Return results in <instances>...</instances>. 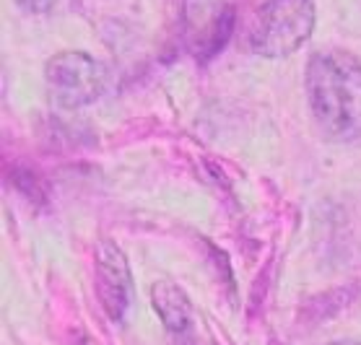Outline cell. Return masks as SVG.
<instances>
[{
  "label": "cell",
  "mask_w": 361,
  "mask_h": 345,
  "mask_svg": "<svg viewBox=\"0 0 361 345\" xmlns=\"http://www.w3.org/2000/svg\"><path fill=\"white\" fill-rule=\"evenodd\" d=\"M97 294L99 301L109 314V320L120 322L130 306L133 278L123 249L112 239H102L97 244Z\"/></svg>",
  "instance_id": "4"
},
{
  "label": "cell",
  "mask_w": 361,
  "mask_h": 345,
  "mask_svg": "<svg viewBox=\"0 0 361 345\" xmlns=\"http://www.w3.org/2000/svg\"><path fill=\"white\" fill-rule=\"evenodd\" d=\"M49 96L58 101L60 107L75 109L86 107L91 101H97L107 91L109 73L97 58H91L86 52L66 49L58 52L55 58H49L44 68Z\"/></svg>",
  "instance_id": "3"
},
{
  "label": "cell",
  "mask_w": 361,
  "mask_h": 345,
  "mask_svg": "<svg viewBox=\"0 0 361 345\" xmlns=\"http://www.w3.org/2000/svg\"><path fill=\"white\" fill-rule=\"evenodd\" d=\"M336 345H359V343H336Z\"/></svg>",
  "instance_id": "7"
},
{
  "label": "cell",
  "mask_w": 361,
  "mask_h": 345,
  "mask_svg": "<svg viewBox=\"0 0 361 345\" xmlns=\"http://www.w3.org/2000/svg\"><path fill=\"white\" fill-rule=\"evenodd\" d=\"M151 301H154V309L164 322V327L172 335L188 337L192 332V306H190V299L177 283L159 280L157 286L151 288Z\"/></svg>",
  "instance_id": "5"
},
{
  "label": "cell",
  "mask_w": 361,
  "mask_h": 345,
  "mask_svg": "<svg viewBox=\"0 0 361 345\" xmlns=\"http://www.w3.org/2000/svg\"><path fill=\"white\" fill-rule=\"evenodd\" d=\"M307 99L325 138H361V63L345 49L314 52L307 65Z\"/></svg>",
  "instance_id": "1"
},
{
  "label": "cell",
  "mask_w": 361,
  "mask_h": 345,
  "mask_svg": "<svg viewBox=\"0 0 361 345\" xmlns=\"http://www.w3.org/2000/svg\"><path fill=\"white\" fill-rule=\"evenodd\" d=\"M16 3L26 11V13H47L55 0H16Z\"/></svg>",
  "instance_id": "6"
},
{
  "label": "cell",
  "mask_w": 361,
  "mask_h": 345,
  "mask_svg": "<svg viewBox=\"0 0 361 345\" xmlns=\"http://www.w3.org/2000/svg\"><path fill=\"white\" fill-rule=\"evenodd\" d=\"M314 32V0H268L247 29L255 55L279 60L294 55Z\"/></svg>",
  "instance_id": "2"
}]
</instances>
